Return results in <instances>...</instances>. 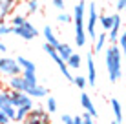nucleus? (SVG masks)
<instances>
[{
    "instance_id": "obj_1",
    "label": "nucleus",
    "mask_w": 126,
    "mask_h": 124,
    "mask_svg": "<svg viewBox=\"0 0 126 124\" xmlns=\"http://www.w3.org/2000/svg\"><path fill=\"white\" fill-rule=\"evenodd\" d=\"M106 73L110 82L113 84L123 77V51L115 44H111L106 49Z\"/></svg>"
},
{
    "instance_id": "obj_2",
    "label": "nucleus",
    "mask_w": 126,
    "mask_h": 124,
    "mask_svg": "<svg viewBox=\"0 0 126 124\" xmlns=\"http://www.w3.org/2000/svg\"><path fill=\"white\" fill-rule=\"evenodd\" d=\"M84 18H86V0H80L73 9V24H75V42L79 48L86 46V29H84Z\"/></svg>"
},
{
    "instance_id": "obj_3",
    "label": "nucleus",
    "mask_w": 126,
    "mask_h": 124,
    "mask_svg": "<svg viewBox=\"0 0 126 124\" xmlns=\"http://www.w3.org/2000/svg\"><path fill=\"white\" fill-rule=\"evenodd\" d=\"M20 124H51V119H49V113L46 111V108H42V106H33V108L29 110L28 117Z\"/></svg>"
},
{
    "instance_id": "obj_4",
    "label": "nucleus",
    "mask_w": 126,
    "mask_h": 124,
    "mask_svg": "<svg viewBox=\"0 0 126 124\" xmlns=\"http://www.w3.org/2000/svg\"><path fill=\"white\" fill-rule=\"evenodd\" d=\"M86 9H88V18H84V29L88 35L92 38V42L95 40V37H97V33H95V26H97V16H99V11H97V4L92 2V4H86Z\"/></svg>"
},
{
    "instance_id": "obj_5",
    "label": "nucleus",
    "mask_w": 126,
    "mask_h": 124,
    "mask_svg": "<svg viewBox=\"0 0 126 124\" xmlns=\"http://www.w3.org/2000/svg\"><path fill=\"white\" fill-rule=\"evenodd\" d=\"M11 33L18 35L20 38H24V40H33V38H37L38 35H40V33H38V29L35 28L29 20H26L22 26H15V28L11 29Z\"/></svg>"
},
{
    "instance_id": "obj_6",
    "label": "nucleus",
    "mask_w": 126,
    "mask_h": 124,
    "mask_svg": "<svg viewBox=\"0 0 126 124\" xmlns=\"http://www.w3.org/2000/svg\"><path fill=\"white\" fill-rule=\"evenodd\" d=\"M0 73L6 75V77H15V75L22 73V69H20V66L16 64L15 58H11V57H0Z\"/></svg>"
},
{
    "instance_id": "obj_7",
    "label": "nucleus",
    "mask_w": 126,
    "mask_h": 124,
    "mask_svg": "<svg viewBox=\"0 0 126 124\" xmlns=\"http://www.w3.org/2000/svg\"><path fill=\"white\" fill-rule=\"evenodd\" d=\"M9 100L15 108H22V106L33 108V99L24 91H13V89H9Z\"/></svg>"
},
{
    "instance_id": "obj_8",
    "label": "nucleus",
    "mask_w": 126,
    "mask_h": 124,
    "mask_svg": "<svg viewBox=\"0 0 126 124\" xmlns=\"http://www.w3.org/2000/svg\"><path fill=\"white\" fill-rule=\"evenodd\" d=\"M86 64H88V77H86V82L93 88L95 82H97V71H95V60H93L92 51H88V55H86Z\"/></svg>"
},
{
    "instance_id": "obj_9",
    "label": "nucleus",
    "mask_w": 126,
    "mask_h": 124,
    "mask_svg": "<svg viewBox=\"0 0 126 124\" xmlns=\"http://www.w3.org/2000/svg\"><path fill=\"white\" fill-rule=\"evenodd\" d=\"M24 93H28L31 99H42V97H46L49 91H47V88H46V86L35 84V86H26V88H24Z\"/></svg>"
},
{
    "instance_id": "obj_10",
    "label": "nucleus",
    "mask_w": 126,
    "mask_h": 124,
    "mask_svg": "<svg viewBox=\"0 0 126 124\" xmlns=\"http://www.w3.org/2000/svg\"><path fill=\"white\" fill-rule=\"evenodd\" d=\"M16 0H0V24H6L7 15L15 9Z\"/></svg>"
},
{
    "instance_id": "obj_11",
    "label": "nucleus",
    "mask_w": 126,
    "mask_h": 124,
    "mask_svg": "<svg viewBox=\"0 0 126 124\" xmlns=\"http://www.w3.org/2000/svg\"><path fill=\"white\" fill-rule=\"evenodd\" d=\"M80 106L86 110L90 115H92V119H97V110H95V106H93V102H92V99H90V95L88 93H80Z\"/></svg>"
},
{
    "instance_id": "obj_12",
    "label": "nucleus",
    "mask_w": 126,
    "mask_h": 124,
    "mask_svg": "<svg viewBox=\"0 0 126 124\" xmlns=\"http://www.w3.org/2000/svg\"><path fill=\"white\" fill-rule=\"evenodd\" d=\"M7 86H9V89H13V91H24L26 82L22 79V75H15V77H9V79H7Z\"/></svg>"
},
{
    "instance_id": "obj_13",
    "label": "nucleus",
    "mask_w": 126,
    "mask_h": 124,
    "mask_svg": "<svg viewBox=\"0 0 126 124\" xmlns=\"http://www.w3.org/2000/svg\"><path fill=\"white\" fill-rule=\"evenodd\" d=\"M55 49H57V53H59V57L62 58L64 62L69 58V55L73 53V49H71V46L69 44H62V42H59L57 46H55Z\"/></svg>"
},
{
    "instance_id": "obj_14",
    "label": "nucleus",
    "mask_w": 126,
    "mask_h": 124,
    "mask_svg": "<svg viewBox=\"0 0 126 124\" xmlns=\"http://www.w3.org/2000/svg\"><path fill=\"white\" fill-rule=\"evenodd\" d=\"M22 79L26 82V86H35V84H38V79H37V71L33 69H22Z\"/></svg>"
},
{
    "instance_id": "obj_15",
    "label": "nucleus",
    "mask_w": 126,
    "mask_h": 124,
    "mask_svg": "<svg viewBox=\"0 0 126 124\" xmlns=\"http://www.w3.org/2000/svg\"><path fill=\"white\" fill-rule=\"evenodd\" d=\"M110 104H111V111H113V115H115V121L119 122V124H123L124 117H123V108H121V102L117 100V99H111Z\"/></svg>"
},
{
    "instance_id": "obj_16",
    "label": "nucleus",
    "mask_w": 126,
    "mask_h": 124,
    "mask_svg": "<svg viewBox=\"0 0 126 124\" xmlns=\"http://www.w3.org/2000/svg\"><path fill=\"white\" fill-rule=\"evenodd\" d=\"M42 37H44L46 42H47V44H51V46H57V44H59V38L55 37L51 26H44V29H42Z\"/></svg>"
},
{
    "instance_id": "obj_17",
    "label": "nucleus",
    "mask_w": 126,
    "mask_h": 124,
    "mask_svg": "<svg viewBox=\"0 0 126 124\" xmlns=\"http://www.w3.org/2000/svg\"><path fill=\"white\" fill-rule=\"evenodd\" d=\"M80 64H82V58H80V55H79V53H75V51L69 55V58L66 60V66L69 68V69H79Z\"/></svg>"
},
{
    "instance_id": "obj_18",
    "label": "nucleus",
    "mask_w": 126,
    "mask_h": 124,
    "mask_svg": "<svg viewBox=\"0 0 126 124\" xmlns=\"http://www.w3.org/2000/svg\"><path fill=\"white\" fill-rule=\"evenodd\" d=\"M97 22L102 26L104 31H110L111 24H113V16H111V15H99L97 16Z\"/></svg>"
},
{
    "instance_id": "obj_19",
    "label": "nucleus",
    "mask_w": 126,
    "mask_h": 124,
    "mask_svg": "<svg viewBox=\"0 0 126 124\" xmlns=\"http://www.w3.org/2000/svg\"><path fill=\"white\" fill-rule=\"evenodd\" d=\"M16 64L20 66V69H33V71H37V68H35V64L29 60V58H26V57H18V58H15Z\"/></svg>"
},
{
    "instance_id": "obj_20",
    "label": "nucleus",
    "mask_w": 126,
    "mask_h": 124,
    "mask_svg": "<svg viewBox=\"0 0 126 124\" xmlns=\"http://www.w3.org/2000/svg\"><path fill=\"white\" fill-rule=\"evenodd\" d=\"M29 110H31V108H28V106H22V108H16V111H15V119H13V122H22L24 119L28 117Z\"/></svg>"
},
{
    "instance_id": "obj_21",
    "label": "nucleus",
    "mask_w": 126,
    "mask_h": 124,
    "mask_svg": "<svg viewBox=\"0 0 126 124\" xmlns=\"http://www.w3.org/2000/svg\"><path fill=\"white\" fill-rule=\"evenodd\" d=\"M95 53H99V51H102V48H104V42H106V31L104 33H97V37H95Z\"/></svg>"
},
{
    "instance_id": "obj_22",
    "label": "nucleus",
    "mask_w": 126,
    "mask_h": 124,
    "mask_svg": "<svg viewBox=\"0 0 126 124\" xmlns=\"http://www.w3.org/2000/svg\"><path fill=\"white\" fill-rule=\"evenodd\" d=\"M0 110H2V111H4V115H6V117H7V119H9V121L13 122V119H15V111H16V108H15V106H13L11 102H7V104H4Z\"/></svg>"
},
{
    "instance_id": "obj_23",
    "label": "nucleus",
    "mask_w": 126,
    "mask_h": 124,
    "mask_svg": "<svg viewBox=\"0 0 126 124\" xmlns=\"http://www.w3.org/2000/svg\"><path fill=\"white\" fill-rule=\"evenodd\" d=\"M57 108H59L57 99H55V97H47V102H46V111L51 115V113H55V111H57Z\"/></svg>"
},
{
    "instance_id": "obj_24",
    "label": "nucleus",
    "mask_w": 126,
    "mask_h": 124,
    "mask_svg": "<svg viewBox=\"0 0 126 124\" xmlns=\"http://www.w3.org/2000/svg\"><path fill=\"white\" fill-rule=\"evenodd\" d=\"M73 84H75L79 89H84L86 86H88V82H86V77H80V75H77V77H73V80H71Z\"/></svg>"
},
{
    "instance_id": "obj_25",
    "label": "nucleus",
    "mask_w": 126,
    "mask_h": 124,
    "mask_svg": "<svg viewBox=\"0 0 126 124\" xmlns=\"http://www.w3.org/2000/svg\"><path fill=\"white\" fill-rule=\"evenodd\" d=\"M57 20H59V24H60V26H66V24L71 22V15H68V13L60 11V13H59V16H57Z\"/></svg>"
},
{
    "instance_id": "obj_26",
    "label": "nucleus",
    "mask_w": 126,
    "mask_h": 124,
    "mask_svg": "<svg viewBox=\"0 0 126 124\" xmlns=\"http://www.w3.org/2000/svg\"><path fill=\"white\" fill-rule=\"evenodd\" d=\"M26 7H28V13H29V15L37 13V11H38V0H28Z\"/></svg>"
},
{
    "instance_id": "obj_27",
    "label": "nucleus",
    "mask_w": 126,
    "mask_h": 124,
    "mask_svg": "<svg viewBox=\"0 0 126 124\" xmlns=\"http://www.w3.org/2000/svg\"><path fill=\"white\" fill-rule=\"evenodd\" d=\"M26 20H28V18H26L24 15H15V16L11 18V28H15V26H22Z\"/></svg>"
},
{
    "instance_id": "obj_28",
    "label": "nucleus",
    "mask_w": 126,
    "mask_h": 124,
    "mask_svg": "<svg viewBox=\"0 0 126 124\" xmlns=\"http://www.w3.org/2000/svg\"><path fill=\"white\" fill-rule=\"evenodd\" d=\"M7 102H11L9 100V89H2V91H0V108H2L4 104H7Z\"/></svg>"
},
{
    "instance_id": "obj_29",
    "label": "nucleus",
    "mask_w": 126,
    "mask_h": 124,
    "mask_svg": "<svg viewBox=\"0 0 126 124\" xmlns=\"http://www.w3.org/2000/svg\"><path fill=\"white\" fill-rule=\"evenodd\" d=\"M11 26H6V24H0V38L6 37V35H11Z\"/></svg>"
},
{
    "instance_id": "obj_30",
    "label": "nucleus",
    "mask_w": 126,
    "mask_h": 124,
    "mask_svg": "<svg viewBox=\"0 0 126 124\" xmlns=\"http://www.w3.org/2000/svg\"><path fill=\"white\" fill-rule=\"evenodd\" d=\"M117 42H119V49L121 51L126 49V33H121V35L117 37Z\"/></svg>"
},
{
    "instance_id": "obj_31",
    "label": "nucleus",
    "mask_w": 126,
    "mask_h": 124,
    "mask_svg": "<svg viewBox=\"0 0 126 124\" xmlns=\"http://www.w3.org/2000/svg\"><path fill=\"white\" fill-rule=\"evenodd\" d=\"M51 2H53V6L57 7L59 11H64V7H66L64 6V0H51Z\"/></svg>"
},
{
    "instance_id": "obj_32",
    "label": "nucleus",
    "mask_w": 126,
    "mask_h": 124,
    "mask_svg": "<svg viewBox=\"0 0 126 124\" xmlns=\"http://www.w3.org/2000/svg\"><path fill=\"white\" fill-rule=\"evenodd\" d=\"M115 7H117V11H119V13H123V11H124V7H126V0H117Z\"/></svg>"
},
{
    "instance_id": "obj_33",
    "label": "nucleus",
    "mask_w": 126,
    "mask_h": 124,
    "mask_svg": "<svg viewBox=\"0 0 126 124\" xmlns=\"http://www.w3.org/2000/svg\"><path fill=\"white\" fill-rule=\"evenodd\" d=\"M60 121H62L64 124H71V122H73V115H68V113H64Z\"/></svg>"
},
{
    "instance_id": "obj_34",
    "label": "nucleus",
    "mask_w": 126,
    "mask_h": 124,
    "mask_svg": "<svg viewBox=\"0 0 126 124\" xmlns=\"http://www.w3.org/2000/svg\"><path fill=\"white\" fill-rule=\"evenodd\" d=\"M82 124H93V122H92V115H90L88 111L82 115Z\"/></svg>"
},
{
    "instance_id": "obj_35",
    "label": "nucleus",
    "mask_w": 126,
    "mask_h": 124,
    "mask_svg": "<svg viewBox=\"0 0 126 124\" xmlns=\"http://www.w3.org/2000/svg\"><path fill=\"white\" fill-rule=\"evenodd\" d=\"M0 124H11V121L6 117V115H4V111H2V110H0Z\"/></svg>"
},
{
    "instance_id": "obj_36",
    "label": "nucleus",
    "mask_w": 126,
    "mask_h": 124,
    "mask_svg": "<svg viewBox=\"0 0 126 124\" xmlns=\"http://www.w3.org/2000/svg\"><path fill=\"white\" fill-rule=\"evenodd\" d=\"M71 124H82V117H79V115H77V117H73V122Z\"/></svg>"
},
{
    "instance_id": "obj_37",
    "label": "nucleus",
    "mask_w": 126,
    "mask_h": 124,
    "mask_svg": "<svg viewBox=\"0 0 126 124\" xmlns=\"http://www.w3.org/2000/svg\"><path fill=\"white\" fill-rule=\"evenodd\" d=\"M6 51H7L6 44H4V42H0V55H2V53H6Z\"/></svg>"
},
{
    "instance_id": "obj_38",
    "label": "nucleus",
    "mask_w": 126,
    "mask_h": 124,
    "mask_svg": "<svg viewBox=\"0 0 126 124\" xmlns=\"http://www.w3.org/2000/svg\"><path fill=\"white\" fill-rule=\"evenodd\" d=\"M111 124H119V122H117V121H113V122H111Z\"/></svg>"
}]
</instances>
